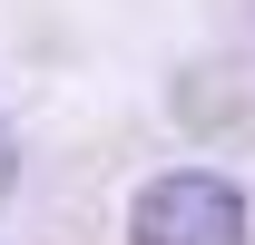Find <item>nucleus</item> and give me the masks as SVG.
<instances>
[{
  "mask_svg": "<svg viewBox=\"0 0 255 245\" xmlns=\"http://www.w3.org/2000/svg\"><path fill=\"white\" fill-rule=\"evenodd\" d=\"M10 177H20V157H10V127H0V196H10Z\"/></svg>",
  "mask_w": 255,
  "mask_h": 245,
  "instance_id": "f03ea898",
  "label": "nucleus"
},
{
  "mask_svg": "<svg viewBox=\"0 0 255 245\" xmlns=\"http://www.w3.org/2000/svg\"><path fill=\"white\" fill-rule=\"evenodd\" d=\"M128 245H246V196L206 167H177L128 206Z\"/></svg>",
  "mask_w": 255,
  "mask_h": 245,
  "instance_id": "f257e3e1",
  "label": "nucleus"
}]
</instances>
